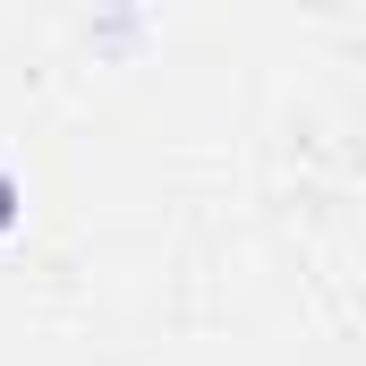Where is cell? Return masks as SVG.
Returning a JSON list of instances; mask_svg holds the SVG:
<instances>
[{
	"mask_svg": "<svg viewBox=\"0 0 366 366\" xmlns=\"http://www.w3.org/2000/svg\"><path fill=\"white\" fill-rule=\"evenodd\" d=\"M9 213H17V187H9V179H0V222H9Z\"/></svg>",
	"mask_w": 366,
	"mask_h": 366,
	"instance_id": "obj_1",
	"label": "cell"
}]
</instances>
